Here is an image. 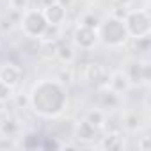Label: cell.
<instances>
[{"label":"cell","instance_id":"obj_7","mask_svg":"<svg viewBox=\"0 0 151 151\" xmlns=\"http://www.w3.org/2000/svg\"><path fill=\"white\" fill-rule=\"evenodd\" d=\"M126 77L132 86H142L149 80V62L147 60H132L130 66L124 69Z\"/></svg>","mask_w":151,"mask_h":151},{"label":"cell","instance_id":"obj_18","mask_svg":"<svg viewBox=\"0 0 151 151\" xmlns=\"http://www.w3.org/2000/svg\"><path fill=\"white\" fill-rule=\"evenodd\" d=\"M22 146H23L25 149H36V147H43V144H41V139H39V135H37V133H27V135L23 137V142H22Z\"/></svg>","mask_w":151,"mask_h":151},{"label":"cell","instance_id":"obj_19","mask_svg":"<svg viewBox=\"0 0 151 151\" xmlns=\"http://www.w3.org/2000/svg\"><path fill=\"white\" fill-rule=\"evenodd\" d=\"M78 25L91 27V29H98V25H100V18H98L94 13H87V14H84V16L78 20Z\"/></svg>","mask_w":151,"mask_h":151},{"label":"cell","instance_id":"obj_23","mask_svg":"<svg viewBox=\"0 0 151 151\" xmlns=\"http://www.w3.org/2000/svg\"><path fill=\"white\" fill-rule=\"evenodd\" d=\"M7 109V100H0V114H4Z\"/></svg>","mask_w":151,"mask_h":151},{"label":"cell","instance_id":"obj_4","mask_svg":"<svg viewBox=\"0 0 151 151\" xmlns=\"http://www.w3.org/2000/svg\"><path fill=\"white\" fill-rule=\"evenodd\" d=\"M126 32L132 39L147 37L151 32V18L146 9H130L123 16Z\"/></svg>","mask_w":151,"mask_h":151},{"label":"cell","instance_id":"obj_1","mask_svg":"<svg viewBox=\"0 0 151 151\" xmlns=\"http://www.w3.org/2000/svg\"><path fill=\"white\" fill-rule=\"evenodd\" d=\"M29 107L39 117H59L68 107V91L64 84L57 78L37 80L29 93Z\"/></svg>","mask_w":151,"mask_h":151},{"label":"cell","instance_id":"obj_14","mask_svg":"<svg viewBox=\"0 0 151 151\" xmlns=\"http://www.w3.org/2000/svg\"><path fill=\"white\" fill-rule=\"evenodd\" d=\"M86 119L93 124V126H96L98 130H101L103 126H105V123H107V112L103 110V109H91L89 112H87V116H86Z\"/></svg>","mask_w":151,"mask_h":151},{"label":"cell","instance_id":"obj_16","mask_svg":"<svg viewBox=\"0 0 151 151\" xmlns=\"http://www.w3.org/2000/svg\"><path fill=\"white\" fill-rule=\"evenodd\" d=\"M101 146H103V147H109V149H123L124 140H123V137L117 135V133H109L107 137H103Z\"/></svg>","mask_w":151,"mask_h":151},{"label":"cell","instance_id":"obj_11","mask_svg":"<svg viewBox=\"0 0 151 151\" xmlns=\"http://www.w3.org/2000/svg\"><path fill=\"white\" fill-rule=\"evenodd\" d=\"M110 91H114L116 94H124V93H128V89L132 87V84H130V80H128V77H126V73H124V69H117V71H112L109 77H107V84H105Z\"/></svg>","mask_w":151,"mask_h":151},{"label":"cell","instance_id":"obj_21","mask_svg":"<svg viewBox=\"0 0 151 151\" xmlns=\"http://www.w3.org/2000/svg\"><path fill=\"white\" fill-rule=\"evenodd\" d=\"M9 96H11V89L0 82V100H9Z\"/></svg>","mask_w":151,"mask_h":151},{"label":"cell","instance_id":"obj_6","mask_svg":"<svg viewBox=\"0 0 151 151\" xmlns=\"http://www.w3.org/2000/svg\"><path fill=\"white\" fill-rule=\"evenodd\" d=\"M23 80V69L14 64V62H6L0 64V82L4 86H7L11 91L16 89Z\"/></svg>","mask_w":151,"mask_h":151},{"label":"cell","instance_id":"obj_12","mask_svg":"<svg viewBox=\"0 0 151 151\" xmlns=\"http://www.w3.org/2000/svg\"><path fill=\"white\" fill-rule=\"evenodd\" d=\"M121 96L119 94H116L114 91H110L107 86L101 89V93H100V109H103L105 112L107 110H110V109H116L117 105H119V100Z\"/></svg>","mask_w":151,"mask_h":151},{"label":"cell","instance_id":"obj_20","mask_svg":"<svg viewBox=\"0 0 151 151\" xmlns=\"http://www.w3.org/2000/svg\"><path fill=\"white\" fill-rule=\"evenodd\" d=\"M9 7L13 13L22 14L23 11H27L30 7V0H9Z\"/></svg>","mask_w":151,"mask_h":151},{"label":"cell","instance_id":"obj_2","mask_svg":"<svg viewBox=\"0 0 151 151\" xmlns=\"http://www.w3.org/2000/svg\"><path fill=\"white\" fill-rule=\"evenodd\" d=\"M98 37L109 48H119V46L126 45L128 39H130V36L126 32V27H124V22L117 14H110V16L100 20Z\"/></svg>","mask_w":151,"mask_h":151},{"label":"cell","instance_id":"obj_13","mask_svg":"<svg viewBox=\"0 0 151 151\" xmlns=\"http://www.w3.org/2000/svg\"><path fill=\"white\" fill-rule=\"evenodd\" d=\"M55 57L62 62V64H71L77 57V52L75 48L69 45V43H57V52H55Z\"/></svg>","mask_w":151,"mask_h":151},{"label":"cell","instance_id":"obj_9","mask_svg":"<svg viewBox=\"0 0 151 151\" xmlns=\"http://www.w3.org/2000/svg\"><path fill=\"white\" fill-rule=\"evenodd\" d=\"M82 77L87 84H91L94 87H100V86L107 84V71L103 69L101 64H96V62H89V64L84 66Z\"/></svg>","mask_w":151,"mask_h":151},{"label":"cell","instance_id":"obj_22","mask_svg":"<svg viewBox=\"0 0 151 151\" xmlns=\"http://www.w3.org/2000/svg\"><path fill=\"white\" fill-rule=\"evenodd\" d=\"M132 2H133V0H116V4H117L119 7H123V9H126Z\"/></svg>","mask_w":151,"mask_h":151},{"label":"cell","instance_id":"obj_8","mask_svg":"<svg viewBox=\"0 0 151 151\" xmlns=\"http://www.w3.org/2000/svg\"><path fill=\"white\" fill-rule=\"evenodd\" d=\"M43 14L48 22V25L52 27H60L64 22H66V16H68V9L62 2H59V0H53V2H50L48 6H45L43 9Z\"/></svg>","mask_w":151,"mask_h":151},{"label":"cell","instance_id":"obj_3","mask_svg":"<svg viewBox=\"0 0 151 151\" xmlns=\"http://www.w3.org/2000/svg\"><path fill=\"white\" fill-rule=\"evenodd\" d=\"M20 27L25 37L29 39H41L48 29V22L43 14L41 9L37 7H29L20 14Z\"/></svg>","mask_w":151,"mask_h":151},{"label":"cell","instance_id":"obj_10","mask_svg":"<svg viewBox=\"0 0 151 151\" xmlns=\"http://www.w3.org/2000/svg\"><path fill=\"white\" fill-rule=\"evenodd\" d=\"M73 137L77 139V140H80V142H84V144H87V142H94L96 139H98V135H100V130L96 128V126H93L87 119H82V121H78L77 124L73 126Z\"/></svg>","mask_w":151,"mask_h":151},{"label":"cell","instance_id":"obj_5","mask_svg":"<svg viewBox=\"0 0 151 151\" xmlns=\"http://www.w3.org/2000/svg\"><path fill=\"white\" fill-rule=\"evenodd\" d=\"M100 37H98V29H91V27H84V25H77L73 30V45L80 48V50H93L98 45Z\"/></svg>","mask_w":151,"mask_h":151},{"label":"cell","instance_id":"obj_15","mask_svg":"<svg viewBox=\"0 0 151 151\" xmlns=\"http://www.w3.org/2000/svg\"><path fill=\"white\" fill-rule=\"evenodd\" d=\"M140 121H142L140 114H137V112H128V114L123 117V126L128 128V130H132V132H135V130H139V128L142 126Z\"/></svg>","mask_w":151,"mask_h":151},{"label":"cell","instance_id":"obj_17","mask_svg":"<svg viewBox=\"0 0 151 151\" xmlns=\"http://www.w3.org/2000/svg\"><path fill=\"white\" fill-rule=\"evenodd\" d=\"M18 130H20V126L14 119H7L0 124V135H6V137H14V133Z\"/></svg>","mask_w":151,"mask_h":151}]
</instances>
